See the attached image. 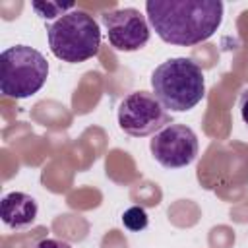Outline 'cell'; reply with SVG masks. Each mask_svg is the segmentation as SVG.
I'll return each mask as SVG.
<instances>
[{"label":"cell","mask_w":248,"mask_h":248,"mask_svg":"<svg viewBox=\"0 0 248 248\" xmlns=\"http://www.w3.org/2000/svg\"><path fill=\"white\" fill-rule=\"evenodd\" d=\"M31 8L37 12V16L39 17H43V19H52V17H56V16H64L68 10H74L76 8V4L74 2H66V4H62V2H31Z\"/></svg>","instance_id":"9"},{"label":"cell","mask_w":248,"mask_h":248,"mask_svg":"<svg viewBox=\"0 0 248 248\" xmlns=\"http://www.w3.org/2000/svg\"><path fill=\"white\" fill-rule=\"evenodd\" d=\"M145 12L153 31L176 46L207 41L223 21L219 0H147Z\"/></svg>","instance_id":"1"},{"label":"cell","mask_w":248,"mask_h":248,"mask_svg":"<svg viewBox=\"0 0 248 248\" xmlns=\"http://www.w3.org/2000/svg\"><path fill=\"white\" fill-rule=\"evenodd\" d=\"M35 248H72V246L64 240H58V238H43L37 242Z\"/></svg>","instance_id":"11"},{"label":"cell","mask_w":248,"mask_h":248,"mask_svg":"<svg viewBox=\"0 0 248 248\" xmlns=\"http://www.w3.org/2000/svg\"><path fill=\"white\" fill-rule=\"evenodd\" d=\"M50 52L68 64L85 62L101 48L99 23L83 10H72L46 27Z\"/></svg>","instance_id":"3"},{"label":"cell","mask_w":248,"mask_h":248,"mask_svg":"<svg viewBox=\"0 0 248 248\" xmlns=\"http://www.w3.org/2000/svg\"><path fill=\"white\" fill-rule=\"evenodd\" d=\"M147 223H149L147 213H145V209L140 207V205L128 207V209L124 211V215H122V225H124L128 231H132V232L143 231V229L147 227Z\"/></svg>","instance_id":"10"},{"label":"cell","mask_w":248,"mask_h":248,"mask_svg":"<svg viewBox=\"0 0 248 248\" xmlns=\"http://www.w3.org/2000/svg\"><path fill=\"white\" fill-rule=\"evenodd\" d=\"M149 149L165 169H182L198 157V138L184 124H169L153 136Z\"/></svg>","instance_id":"7"},{"label":"cell","mask_w":248,"mask_h":248,"mask_svg":"<svg viewBox=\"0 0 248 248\" xmlns=\"http://www.w3.org/2000/svg\"><path fill=\"white\" fill-rule=\"evenodd\" d=\"M240 107H242V118H244V122H248V91L242 95Z\"/></svg>","instance_id":"12"},{"label":"cell","mask_w":248,"mask_h":248,"mask_svg":"<svg viewBox=\"0 0 248 248\" xmlns=\"http://www.w3.org/2000/svg\"><path fill=\"white\" fill-rule=\"evenodd\" d=\"M101 21L107 31V39L112 48L120 52H134L149 43L151 31L145 16L136 8H120L105 12Z\"/></svg>","instance_id":"6"},{"label":"cell","mask_w":248,"mask_h":248,"mask_svg":"<svg viewBox=\"0 0 248 248\" xmlns=\"http://www.w3.org/2000/svg\"><path fill=\"white\" fill-rule=\"evenodd\" d=\"M153 95L172 112L194 108L205 95V78L202 68L184 56L169 58L151 74Z\"/></svg>","instance_id":"2"},{"label":"cell","mask_w":248,"mask_h":248,"mask_svg":"<svg viewBox=\"0 0 248 248\" xmlns=\"http://www.w3.org/2000/svg\"><path fill=\"white\" fill-rule=\"evenodd\" d=\"M48 78L46 58L27 45H16L0 54V91L12 99L35 95Z\"/></svg>","instance_id":"4"},{"label":"cell","mask_w":248,"mask_h":248,"mask_svg":"<svg viewBox=\"0 0 248 248\" xmlns=\"http://www.w3.org/2000/svg\"><path fill=\"white\" fill-rule=\"evenodd\" d=\"M169 124H172L170 112L149 91H134L118 105V126L128 136H155Z\"/></svg>","instance_id":"5"},{"label":"cell","mask_w":248,"mask_h":248,"mask_svg":"<svg viewBox=\"0 0 248 248\" xmlns=\"http://www.w3.org/2000/svg\"><path fill=\"white\" fill-rule=\"evenodd\" d=\"M37 209L35 198L23 192H10L0 202V217L4 225L12 229H23L31 225L37 217Z\"/></svg>","instance_id":"8"}]
</instances>
